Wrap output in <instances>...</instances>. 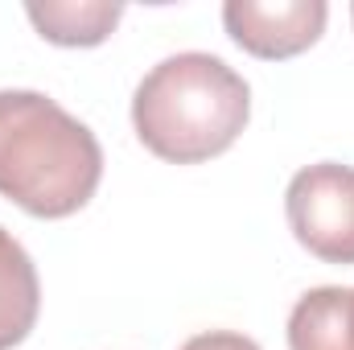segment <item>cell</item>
I'll return each instance as SVG.
<instances>
[{
	"instance_id": "1",
	"label": "cell",
	"mask_w": 354,
	"mask_h": 350,
	"mask_svg": "<svg viewBox=\"0 0 354 350\" xmlns=\"http://www.w3.org/2000/svg\"><path fill=\"white\" fill-rule=\"evenodd\" d=\"M103 181L87 124L41 91H0V194L33 219H71Z\"/></svg>"
},
{
	"instance_id": "2",
	"label": "cell",
	"mask_w": 354,
	"mask_h": 350,
	"mask_svg": "<svg viewBox=\"0 0 354 350\" xmlns=\"http://www.w3.org/2000/svg\"><path fill=\"white\" fill-rule=\"evenodd\" d=\"M248 120V79L202 50L161 58L132 95V128L140 145L169 165H202L223 157Z\"/></svg>"
},
{
	"instance_id": "3",
	"label": "cell",
	"mask_w": 354,
	"mask_h": 350,
	"mask_svg": "<svg viewBox=\"0 0 354 350\" xmlns=\"http://www.w3.org/2000/svg\"><path fill=\"white\" fill-rule=\"evenodd\" d=\"M292 239L322 264H354V165L317 161L297 169L284 190Z\"/></svg>"
},
{
	"instance_id": "4",
	"label": "cell",
	"mask_w": 354,
	"mask_h": 350,
	"mask_svg": "<svg viewBox=\"0 0 354 350\" xmlns=\"http://www.w3.org/2000/svg\"><path fill=\"white\" fill-rule=\"evenodd\" d=\"M326 21H330L326 0H227L223 4L227 37L264 62H284L317 46Z\"/></svg>"
},
{
	"instance_id": "5",
	"label": "cell",
	"mask_w": 354,
	"mask_h": 350,
	"mask_svg": "<svg viewBox=\"0 0 354 350\" xmlns=\"http://www.w3.org/2000/svg\"><path fill=\"white\" fill-rule=\"evenodd\" d=\"M41 313V280L29 252L12 231L0 227V350L21 347Z\"/></svg>"
},
{
	"instance_id": "6",
	"label": "cell",
	"mask_w": 354,
	"mask_h": 350,
	"mask_svg": "<svg viewBox=\"0 0 354 350\" xmlns=\"http://www.w3.org/2000/svg\"><path fill=\"white\" fill-rule=\"evenodd\" d=\"M25 17L46 42L66 50H87L103 46L115 33L124 8L107 0H46V4H25Z\"/></svg>"
},
{
	"instance_id": "7",
	"label": "cell",
	"mask_w": 354,
	"mask_h": 350,
	"mask_svg": "<svg viewBox=\"0 0 354 350\" xmlns=\"http://www.w3.org/2000/svg\"><path fill=\"white\" fill-rule=\"evenodd\" d=\"M181 350H260V342L235 330H206V334H194Z\"/></svg>"
},
{
	"instance_id": "8",
	"label": "cell",
	"mask_w": 354,
	"mask_h": 350,
	"mask_svg": "<svg viewBox=\"0 0 354 350\" xmlns=\"http://www.w3.org/2000/svg\"><path fill=\"white\" fill-rule=\"evenodd\" d=\"M330 309H338L334 313V322H338V334H342V350H354V288H342V284H330Z\"/></svg>"
},
{
	"instance_id": "9",
	"label": "cell",
	"mask_w": 354,
	"mask_h": 350,
	"mask_svg": "<svg viewBox=\"0 0 354 350\" xmlns=\"http://www.w3.org/2000/svg\"><path fill=\"white\" fill-rule=\"evenodd\" d=\"M351 21H354V8H351Z\"/></svg>"
}]
</instances>
